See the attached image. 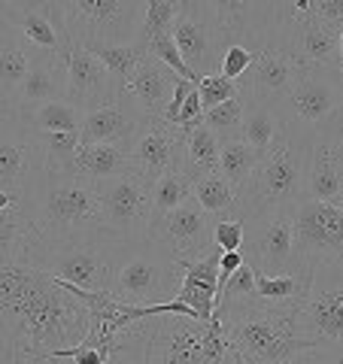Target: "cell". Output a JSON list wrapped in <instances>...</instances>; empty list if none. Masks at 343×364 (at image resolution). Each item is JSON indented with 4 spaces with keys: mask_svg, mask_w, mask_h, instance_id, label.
I'll return each mask as SVG.
<instances>
[{
    "mask_svg": "<svg viewBox=\"0 0 343 364\" xmlns=\"http://www.w3.org/2000/svg\"><path fill=\"white\" fill-rule=\"evenodd\" d=\"M91 331V310L49 273L0 267V337L19 364H43L79 346Z\"/></svg>",
    "mask_w": 343,
    "mask_h": 364,
    "instance_id": "6da1fadb",
    "label": "cell"
},
{
    "mask_svg": "<svg viewBox=\"0 0 343 364\" xmlns=\"http://www.w3.org/2000/svg\"><path fill=\"white\" fill-rule=\"evenodd\" d=\"M110 364H243V358L213 313V322L189 316L140 318L116 337Z\"/></svg>",
    "mask_w": 343,
    "mask_h": 364,
    "instance_id": "7a4b0ae2",
    "label": "cell"
},
{
    "mask_svg": "<svg viewBox=\"0 0 343 364\" xmlns=\"http://www.w3.org/2000/svg\"><path fill=\"white\" fill-rule=\"evenodd\" d=\"M19 210L43 240H79V237L110 234L95 186L76 179L73 173L46 170L40 155L33 158L19 186Z\"/></svg>",
    "mask_w": 343,
    "mask_h": 364,
    "instance_id": "3957f363",
    "label": "cell"
},
{
    "mask_svg": "<svg viewBox=\"0 0 343 364\" xmlns=\"http://www.w3.org/2000/svg\"><path fill=\"white\" fill-rule=\"evenodd\" d=\"M134 246L137 243H125L112 234L79 237V240H43V237L31 234L19 264L49 273V277L91 294H110L112 279Z\"/></svg>",
    "mask_w": 343,
    "mask_h": 364,
    "instance_id": "277c9868",
    "label": "cell"
},
{
    "mask_svg": "<svg viewBox=\"0 0 343 364\" xmlns=\"http://www.w3.org/2000/svg\"><path fill=\"white\" fill-rule=\"evenodd\" d=\"M216 316L222 318L228 340L240 352L243 364H292L295 355L316 346L301 334L295 310L261 298L216 306Z\"/></svg>",
    "mask_w": 343,
    "mask_h": 364,
    "instance_id": "5b68a950",
    "label": "cell"
},
{
    "mask_svg": "<svg viewBox=\"0 0 343 364\" xmlns=\"http://www.w3.org/2000/svg\"><path fill=\"white\" fill-rule=\"evenodd\" d=\"M310 146H313L310 134L292 131L283 124V131L273 140L268 155L258 158L253 179L237 195L231 219L249 222L277 210H292L304 198V173H307Z\"/></svg>",
    "mask_w": 343,
    "mask_h": 364,
    "instance_id": "8992f818",
    "label": "cell"
},
{
    "mask_svg": "<svg viewBox=\"0 0 343 364\" xmlns=\"http://www.w3.org/2000/svg\"><path fill=\"white\" fill-rule=\"evenodd\" d=\"M58 4L67 40L79 49L128 46L140 37L146 0H58Z\"/></svg>",
    "mask_w": 343,
    "mask_h": 364,
    "instance_id": "52a82bcc",
    "label": "cell"
},
{
    "mask_svg": "<svg viewBox=\"0 0 343 364\" xmlns=\"http://www.w3.org/2000/svg\"><path fill=\"white\" fill-rule=\"evenodd\" d=\"M179 289H182L179 261L149 237V240L137 243L131 255L125 258V264L119 267L116 279H112L110 294L122 304L152 306V304L176 301Z\"/></svg>",
    "mask_w": 343,
    "mask_h": 364,
    "instance_id": "ba28073f",
    "label": "cell"
},
{
    "mask_svg": "<svg viewBox=\"0 0 343 364\" xmlns=\"http://www.w3.org/2000/svg\"><path fill=\"white\" fill-rule=\"evenodd\" d=\"M343 107V67H301L277 116L285 128L316 136V131Z\"/></svg>",
    "mask_w": 343,
    "mask_h": 364,
    "instance_id": "9c48e42d",
    "label": "cell"
},
{
    "mask_svg": "<svg viewBox=\"0 0 343 364\" xmlns=\"http://www.w3.org/2000/svg\"><path fill=\"white\" fill-rule=\"evenodd\" d=\"M174 40L198 82L204 76L219 73L222 55L231 46L222 18L216 13V0H182L174 21Z\"/></svg>",
    "mask_w": 343,
    "mask_h": 364,
    "instance_id": "30bf717a",
    "label": "cell"
},
{
    "mask_svg": "<svg viewBox=\"0 0 343 364\" xmlns=\"http://www.w3.org/2000/svg\"><path fill=\"white\" fill-rule=\"evenodd\" d=\"M104 225L125 243H143L152 231V186L137 173H119L95 182Z\"/></svg>",
    "mask_w": 343,
    "mask_h": 364,
    "instance_id": "8fae6325",
    "label": "cell"
},
{
    "mask_svg": "<svg viewBox=\"0 0 343 364\" xmlns=\"http://www.w3.org/2000/svg\"><path fill=\"white\" fill-rule=\"evenodd\" d=\"M243 258L255 270V277H289V273H313L304 270L295 258V225L292 210H277L258 219L243 222Z\"/></svg>",
    "mask_w": 343,
    "mask_h": 364,
    "instance_id": "7c38bea8",
    "label": "cell"
},
{
    "mask_svg": "<svg viewBox=\"0 0 343 364\" xmlns=\"http://www.w3.org/2000/svg\"><path fill=\"white\" fill-rule=\"evenodd\" d=\"M295 258L304 270L334 264L343 255V207L319 200H298L292 207Z\"/></svg>",
    "mask_w": 343,
    "mask_h": 364,
    "instance_id": "4fadbf2b",
    "label": "cell"
},
{
    "mask_svg": "<svg viewBox=\"0 0 343 364\" xmlns=\"http://www.w3.org/2000/svg\"><path fill=\"white\" fill-rule=\"evenodd\" d=\"M298 328L316 346H343V267L319 264L313 267L310 291L295 310Z\"/></svg>",
    "mask_w": 343,
    "mask_h": 364,
    "instance_id": "5bb4252c",
    "label": "cell"
},
{
    "mask_svg": "<svg viewBox=\"0 0 343 364\" xmlns=\"http://www.w3.org/2000/svg\"><path fill=\"white\" fill-rule=\"evenodd\" d=\"M186 161V128L167 119H146L140 134L128 143V170L155 186L167 173H182Z\"/></svg>",
    "mask_w": 343,
    "mask_h": 364,
    "instance_id": "9a60e30c",
    "label": "cell"
},
{
    "mask_svg": "<svg viewBox=\"0 0 343 364\" xmlns=\"http://www.w3.org/2000/svg\"><path fill=\"white\" fill-rule=\"evenodd\" d=\"M4 21L43 55L67 58L70 52L58 0H4Z\"/></svg>",
    "mask_w": 343,
    "mask_h": 364,
    "instance_id": "2e32d148",
    "label": "cell"
},
{
    "mask_svg": "<svg viewBox=\"0 0 343 364\" xmlns=\"http://www.w3.org/2000/svg\"><path fill=\"white\" fill-rule=\"evenodd\" d=\"M216 215L198 207V200H186L179 210H174L167 219L149 234L155 243H162L176 261H194L201 255H207L213 243V231H216Z\"/></svg>",
    "mask_w": 343,
    "mask_h": 364,
    "instance_id": "e0dca14e",
    "label": "cell"
},
{
    "mask_svg": "<svg viewBox=\"0 0 343 364\" xmlns=\"http://www.w3.org/2000/svg\"><path fill=\"white\" fill-rule=\"evenodd\" d=\"M67 100L88 116L107 104H116L122 97V88L112 82V76L104 64H100L88 49H79V46H70L67 52Z\"/></svg>",
    "mask_w": 343,
    "mask_h": 364,
    "instance_id": "ac0fdd59",
    "label": "cell"
},
{
    "mask_svg": "<svg viewBox=\"0 0 343 364\" xmlns=\"http://www.w3.org/2000/svg\"><path fill=\"white\" fill-rule=\"evenodd\" d=\"M298 70H301V64L295 58H289V55H283L277 49H265L255 55L253 67L237 82L240 95L253 107L280 109V104L289 97L295 79H298Z\"/></svg>",
    "mask_w": 343,
    "mask_h": 364,
    "instance_id": "d6986e66",
    "label": "cell"
},
{
    "mask_svg": "<svg viewBox=\"0 0 343 364\" xmlns=\"http://www.w3.org/2000/svg\"><path fill=\"white\" fill-rule=\"evenodd\" d=\"M146 112L122 91L116 104H107L95 112H88L79 128V143L83 146H128L140 128L146 124Z\"/></svg>",
    "mask_w": 343,
    "mask_h": 364,
    "instance_id": "ffe728a7",
    "label": "cell"
},
{
    "mask_svg": "<svg viewBox=\"0 0 343 364\" xmlns=\"http://www.w3.org/2000/svg\"><path fill=\"white\" fill-rule=\"evenodd\" d=\"M33 158H37V149H33V134L25 119L19 112L0 116V191L19 195V186Z\"/></svg>",
    "mask_w": 343,
    "mask_h": 364,
    "instance_id": "44dd1931",
    "label": "cell"
},
{
    "mask_svg": "<svg viewBox=\"0 0 343 364\" xmlns=\"http://www.w3.org/2000/svg\"><path fill=\"white\" fill-rule=\"evenodd\" d=\"M219 249H210L207 255L194 261H179L182 267V289L176 294L179 304L201 318V322H213L216 298H219Z\"/></svg>",
    "mask_w": 343,
    "mask_h": 364,
    "instance_id": "7402d4cb",
    "label": "cell"
},
{
    "mask_svg": "<svg viewBox=\"0 0 343 364\" xmlns=\"http://www.w3.org/2000/svg\"><path fill=\"white\" fill-rule=\"evenodd\" d=\"M176 82H179V76L170 70V67H164L158 58H149V55H146L140 61V67L134 70V76L128 79V85H125V95H128L149 119H164Z\"/></svg>",
    "mask_w": 343,
    "mask_h": 364,
    "instance_id": "603a6c76",
    "label": "cell"
},
{
    "mask_svg": "<svg viewBox=\"0 0 343 364\" xmlns=\"http://www.w3.org/2000/svg\"><path fill=\"white\" fill-rule=\"evenodd\" d=\"M67 97V64L61 55H37L31 73L25 76V82L16 91L13 97V109L16 112H28L37 109L49 100H64Z\"/></svg>",
    "mask_w": 343,
    "mask_h": 364,
    "instance_id": "cb8c5ba5",
    "label": "cell"
},
{
    "mask_svg": "<svg viewBox=\"0 0 343 364\" xmlns=\"http://www.w3.org/2000/svg\"><path fill=\"white\" fill-rule=\"evenodd\" d=\"M37 49L21 37L16 28H9L6 21L0 25V97L13 107L16 91L25 82V76L31 73L33 61H37Z\"/></svg>",
    "mask_w": 343,
    "mask_h": 364,
    "instance_id": "d4e9b609",
    "label": "cell"
},
{
    "mask_svg": "<svg viewBox=\"0 0 343 364\" xmlns=\"http://www.w3.org/2000/svg\"><path fill=\"white\" fill-rule=\"evenodd\" d=\"M340 195H343V167L322 146L313 143L310 158H307V173H304V200L337 203Z\"/></svg>",
    "mask_w": 343,
    "mask_h": 364,
    "instance_id": "484cf974",
    "label": "cell"
},
{
    "mask_svg": "<svg viewBox=\"0 0 343 364\" xmlns=\"http://www.w3.org/2000/svg\"><path fill=\"white\" fill-rule=\"evenodd\" d=\"M128 173V146H79L73 176L83 182H100L110 176Z\"/></svg>",
    "mask_w": 343,
    "mask_h": 364,
    "instance_id": "4316f807",
    "label": "cell"
},
{
    "mask_svg": "<svg viewBox=\"0 0 343 364\" xmlns=\"http://www.w3.org/2000/svg\"><path fill=\"white\" fill-rule=\"evenodd\" d=\"M219 155L222 143L216 140V134L204 128V122L186 128V161H182V173L191 182H201L204 176L219 173Z\"/></svg>",
    "mask_w": 343,
    "mask_h": 364,
    "instance_id": "83f0119b",
    "label": "cell"
},
{
    "mask_svg": "<svg viewBox=\"0 0 343 364\" xmlns=\"http://www.w3.org/2000/svg\"><path fill=\"white\" fill-rule=\"evenodd\" d=\"M25 124L31 131H49V134H79L83 128V112H79L70 100H49L37 109H28V112H19Z\"/></svg>",
    "mask_w": 343,
    "mask_h": 364,
    "instance_id": "f1b7e54d",
    "label": "cell"
},
{
    "mask_svg": "<svg viewBox=\"0 0 343 364\" xmlns=\"http://www.w3.org/2000/svg\"><path fill=\"white\" fill-rule=\"evenodd\" d=\"M33 134V149L40 161L52 173H73V161L79 152V134H49V131H31Z\"/></svg>",
    "mask_w": 343,
    "mask_h": 364,
    "instance_id": "f546056e",
    "label": "cell"
},
{
    "mask_svg": "<svg viewBox=\"0 0 343 364\" xmlns=\"http://www.w3.org/2000/svg\"><path fill=\"white\" fill-rule=\"evenodd\" d=\"M313 273H289V277H255V298L298 310L310 291Z\"/></svg>",
    "mask_w": 343,
    "mask_h": 364,
    "instance_id": "4dcf8cb0",
    "label": "cell"
},
{
    "mask_svg": "<svg viewBox=\"0 0 343 364\" xmlns=\"http://www.w3.org/2000/svg\"><path fill=\"white\" fill-rule=\"evenodd\" d=\"M194 198V182L186 173H167L152 186V231L174 210H179L186 200ZM149 231V234H152Z\"/></svg>",
    "mask_w": 343,
    "mask_h": 364,
    "instance_id": "1f68e13d",
    "label": "cell"
},
{
    "mask_svg": "<svg viewBox=\"0 0 343 364\" xmlns=\"http://www.w3.org/2000/svg\"><path fill=\"white\" fill-rule=\"evenodd\" d=\"M246 97L237 95L231 100H225V104L207 109L201 116L204 128L216 134V140H219L222 146L225 143H234V140H243V119H246Z\"/></svg>",
    "mask_w": 343,
    "mask_h": 364,
    "instance_id": "d6a6232c",
    "label": "cell"
},
{
    "mask_svg": "<svg viewBox=\"0 0 343 364\" xmlns=\"http://www.w3.org/2000/svg\"><path fill=\"white\" fill-rule=\"evenodd\" d=\"M255 164H258V155L253 152V146H249L246 140L225 143L222 155H219V176L234 188V195H240L246 182L253 179Z\"/></svg>",
    "mask_w": 343,
    "mask_h": 364,
    "instance_id": "836d02e7",
    "label": "cell"
},
{
    "mask_svg": "<svg viewBox=\"0 0 343 364\" xmlns=\"http://www.w3.org/2000/svg\"><path fill=\"white\" fill-rule=\"evenodd\" d=\"M95 58L110 70L112 82L122 91L128 85V79L134 76V70L140 67V61L146 58V46L143 43H128V46H97V49H88Z\"/></svg>",
    "mask_w": 343,
    "mask_h": 364,
    "instance_id": "e575fe53",
    "label": "cell"
},
{
    "mask_svg": "<svg viewBox=\"0 0 343 364\" xmlns=\"http://www.w3.org/2000/svg\"><path fill=\"white\" fill-rule=\"evenodd\" d=\"M283 131V122L277 116V109H268V107H246V119H243V140L253 146V152L258 158H265L268 149L273 146V140L280 136Z\"/></svg>",
    "mask_w": 343,
    "mask_h": 364,
    "instance_id": "d590c367",
    "label": "cell"
},
{
    "mask_svg": "<svg viewBox=\"0 0 343 364\" xmlns=\"http://www.w3.org/2000/svg\"><path fill=\"white\" fill-rule=\"evenodd\" d=\"M33 228L31 222L25 219L21 210H6L0 213V267L6 264H19L21 261V252L31 240Z\"/></svg>",
    "mask_w": 343,
    "mask_h": 364,
    "instance_id": "8d00e7d4",
    "label": "cell"
},
{
    "mask_svg": "<svg viewBox=\"0 0 343 364\" xmlns=\"http://www.w3.org/2000/svg\"><path fill=\"white\" fill-rule=\"evenodd\" d=\"M194 200H198L201 210H207L210 215H216V219H231L237 195L219 173H210L201 182H194Z\"/></svg>",
    "mask_w": 343,
    "mask_h": 364,
    "instance_id": "74e56055",
    "label": "cell"
},
{
    "mask_svg": "<svg viewBox=\"0 0 343 364\" xmlns=\"http://www.w3.org/2000/svg\"><path fill=\"white\" fill-rule=\"evenodd\" d=\"M179 4L182 0H146V16H143V28L137 43H146L158 37V33L174 31V21L179 16Z\"/></svg>",
    "mask_w": 343,
    "mask_h": 364,
    "instance_id": "f35d334b",
    "label": "cell"
},
{
    "mask_svg": "<svg viewBox=\"0 0 343 364\" xmlns=\"http://www.w3.org/2000/svg\"><path fill=\"white\" fill-rule=\"evenodd\" d=\"M249 298H255V270L243 264L237 273H231V279L219 289V298H216V306H228V304H243Z\"/></svg>",
    "mask_w": 343,
    "mask_h": 364,
    "instance_id": "ab89813d",
    "label": "cell"
},
{
    "mask_svg": "<svg viewBox=\"0 0 343 364\" xmlns=\"http://www.w3.org/2000/svg\"><path fill=\"white\" fill-rule=\"evenodd\" d=\"M240 95V85L231 82V79H225L219 73H213V76H204L201 82H198V97H201V107L204 112L213 109V107H219L225 104V100H231Z\"/></svg>",
    "mask_w": 343,
    "mask_h": 364,
    "instance_id": "60d3db41",
    "label": "cell"
},
{
    "mask_svg": "<svg viewBox=\"0 0 343 364\" xmlns=\"http://www.w3.org/2000/svg\"><path fill=\"white\" fill-rule=\"evenodd\" d=\"M313 143H316V146H322V149L343 167V107L322 124V128L316 131Z\"/></svg>",
    "mask_w": 343,
    "mask_h": 364,
    "instance_id": "b9f144b4",
    "label": "cell"
},
{
    "mask_svg": "<svg viewBox=\"0 0 343 364\" xmlns=\"http://www.w3.org/2000/svg\"><path fill=\"white\" fill-rule=\"evenodd\" d=\"M253 61H255V55L246 49V46H237V43H231L225 49V55H222V64H219V76H225V79H231V82H240V79L246 76V70L253 67Z\"/></svg>",
    "mask_w": 343,
    "mask_h": 364,
    "instance_id": "7bdbcfd3",
    "label": "cell"
},
{
    "mask_svg": "<svg viewBox=\"0 0 343 364\" xmlns=\"http://www.w3.org/2000/svg\"><path fill=\"white\" fill-rule=\"evenodd\" d=\"M243 234H246V228L240 219H219L213 231V243L219 252H240L243 249Z\"/></svg>",
    "mask_w": 343,
    "mask_h": 364,
    "instance_id": "ee69618b",
    "label": "cell"
},
{
    "mask_svg": "<svg viewBox=\"0 0 343 364\" xmlns=\"http://www.w3.org/2000/svg\"><path fill=\"white\" fill-rule=\"evenodd\" d=\"M307 9H310V16L325 21L334 31L343 28V0H307Z\"/></svg>",
    "mask_w": 343,
    "mask_h": 364,
    "instance_id": "f6af8a7d",
    "label": "cell"
},
{
    "mask_svg": "<svg viewBox=\"0 0 343 364\" xmlns=\"http://www.w3.org/2000/svg\"><path fill=\"white\" fill-rule=\"evenodd\" d=\"M292 364H343V346H313L295 355Z\"/></svg>",
    "mask_w": 343,
    "mask_h": 364,
    "instance_id": "bcb514c9",
    "label": "cell"
},
{
    "mask_svg": "<svg viewBox=\"0 0 343 364\" xmlns=\"http://www.w3.org/2000/svg\"><path fill=\"white\" fill-rule=\"evenodd\" d=\"M194 88H198V85L189 82V79H179L176 88H174V97H170V104H167V112H164V119H167V122H174V119L179 116L182 104H186V100H189V95H191Z\"/></svg>",
    "mask_w": 343,
    "mask_h": 364,
    "instance_id": "7dc6e473",
    "label": "cell"
},
{
    "mask_svg": "<svg viewBox=\"0 0 343 364\" xmlns=\"http://www.w3.org/2000/svg\"><path fill=\"white\" fill-rule=\"evenodd\" d=\"M243 264H246L243 252H222V258H219V289L231 279V273H237Z\"/></svg>",
    "mask_w": 343,
    "mask_h": 364,
    "instance_id": "c3c4849f",
    "label": "cell"
},
{
    "mask_svg": "<svg viewBox=\"0 0 343 364\" xmlns=\"http://www.w3.org/2000/svg\"><path fill=\"white\" fill-rule=\"evenodd\" d=\"M6 210H19V195H13V191H0V213Z\"/></svg>",
    "mask_w": 343,
    "mask_h": 364,
    "instance_id": "681fc988",
    "label": "cell"
},
{
    "mask_svg": "<svg viewBox=\"0 0 343 364\" xmlns=\"http://www.w3.org/2000/svg\"><path fill=\"white\" fill-rule=\"evenodd\" d=\"M0 364H19L16 358H13V352L6 349V343H4V337H0Z\"/></svg>",
    "mask_w": 343,
    "mask_h": 364,
    "instance_id": "f907efd6",
    "label": "cell"
},
{
    "mask_svg": "<svg viewBox=\"0 0 343 364\" xmlns=\"http://www.w3.org/2000/svg\"><path fill=\"white\" fill-rule=\"evenodd\" d=\"M337 46H340V67H343V28H340V40H337Z\"/></svg>",
    "mask_w": 343,
    "mask_h": 364,
    "instance_id": "816d5d0a",
    "label": "cell"
},
{
    "mask_svg": "<svg viewBox=\"0 0 343 364\" xmlns=\"http://www.w3.org/2000/svg\"><path fill=\"white\" fill-rule=\"evenodd\" d=\"M46 364H64V361H58V358H46Z\"/></svg>",
    "mask_w": 343,
    "mask_h": 364,
    "instance_id": "f5cc1de1",
    "label": "cell"
},
{
    "mask_svg": "<svg viewBox=\"0 0 343 364\" xmlns=\"http://www.w3.org/2000/svg\"><path fill=\"white\" fill-rule=\"evenodd\" d=\"M0 25H4V0H0Z\"/></svg>",
    "mask_w": 343,
    "mask_h": 364,
    "instance_id": "db71d44e",
    "label": "cell"
},
{
    "mask_svg": "<svg viewBox=\"0 0 343 364\" xmlns=\"http://www.w3.org/2000/svg\"><path fill=\"white\" fill-rule=\"evenodd\" d=\"M6 112H16V109H6V107H0V116H6Z\"/></svg>",
    "mask_w": 343,
    "mask_h": 364,
    "instance_id": "11a10c76",
    "label": "cell"
},
{
    "mask_svg": "<svg viewBox=\"0 0 343 364\" xmlns=\"http://www.w3.org/2000/svg\"><path fill=\"white\" fill-rule=\"evenodd\" d=\"M334 264H340V267H343V255H340V258H337V261H334Z\"/></svg>",
    "mask_w": 343,
    "mask_h": 364,
    "instance_id": "9f6ffc18",
    "label": "cell"
},
{
    "mask_svg": "<svg viewBox=\"0 0 343 364\" xmlns=\"http://www.w3.org/2000/svg\"><path fill=\"white\" fill-rule=\"evenodd\" d=\"M337 207H343V195H340V200H337Z\"/></svg>",
    "mask_w": 343,
    "mask_h": 364,
    "instance_id": "6f0895ef",
    "label": "cell"
}]
</instances>
